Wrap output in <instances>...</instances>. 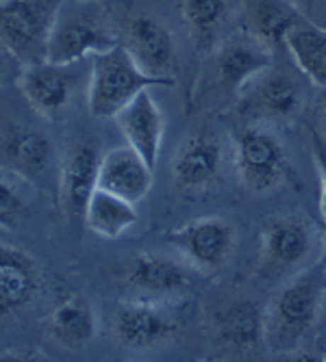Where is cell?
<instances>
[{
    "label": "cell",
    "instance_id": "cell-1",
    "mask_svg": "<svg viewBox=\"0 0 326 362\" xmlns=\"http://www.w3.org/2000/svg\"><path fill=\"white\" fill-rule=\"evenodd\" d=\"M326 300V260L293 276L266 308V345L293 354L315 327Z\"/></svg>",
    "mask_w": 326,
    "mask_h": 362
},
{
    "label": "cell",
    "instance_id": "cell-2",
    "mask_svg": "<svg viewBox=\"0 0 326 362\" xmlns=\"http://www.w3.org/2000/svg\"><path fill=\"white\" fill-rule=\"evenodd\" d=\"M87 109L98 119H113L137 93L152 87H172L170 76H152L144 72L124 44L89 57Z\"/></svg>",
    "mask_w": 326,
    "mask_h": 362
},
{
    "label": "cell",
    "instance_id": "cell-3",
    "mask_svg": "<svg viewBox=\"0 0 326 362\" xmlns=\"http://www.w3.org/2000/svg\"><path fill=\"white\" fill-rule=\"evenodd\" d=\"M113 46H118V35L103 3L63 0L50 28L46 61L63 65L81 63Z\"/></svg>",
    "mask_w": 326,
    "mask_h": 362
},
{
    "label": "cell",
    "instance_id": "cell-4",
    "mask_svg": "<svg viewBox=\"0 0 326 362\" xmlns=\"http://www.w3.org/2000/svg\"><path fill=\"white\" fill-rule=\"evenodd\" d=\"M63 0H0V40L24 63L46 61L57 9Z\"/></svg>",
    "mask_w": 326,
    "mask_h": 362
},
{
    "label": "cell",
    "instance_id": "cell-5",
    "mask_svg": "<svg viewBox=\"0 0 326 362\" xmlns=\"http://www.w3.org/2000/svg\"><path fill=\"white\" fill-rule=\"evenodd\" d=\"M166 241L205 276L218 274L235 250V228L222 217H196L166 235Z\"/></svg>",
    "mask_w": 326,
    "mask_h": 362
},
{
    "label": "cell",
    "instance_id": "cell-6",
    "mask_svg": "<svg viewBox=\"0 0 326 362\" xmlns=\"http://www.w3.org/2000/svg\"><path fill=\"white\" fill-rule=\"evenodd\" d=\"M287 152L266 126H246L235 139V172L252 193H268L287 176Z\"/></svg>",
    "mask_w": 326,
    "mask_h": 362
},
{
    "label": "cell",
    "instance_id": "cell-7",
    "mask_svg": "<svg viewBox=\"0 0 326 362\" xmlns=\"http://www.w3.org/2000/svg\"><path fill=\"white\" fill-rule=\"evenodd\" d=\"M172 300L135 298L122 302L113 315V334L130 349H150L170 343L179 330L181 321L170 306Z\"/></svg>",
    "mask_w": 326,
    "mask_h": 362
},
{
    "label": "cell",
    "instance_id": "cell-8",
    "mask_svg": "<svg viewBox=\"0 0 326 362\" xmlns=\"http://www.w3.org/2000/svg\"><path fill=\"white\" fill-rule=\"evenodd\" d=\"M305 105V87L272 65L259 72L240 91V111L248 117L270 124H287L296 119Z\"/></svg>",
    "mask_w": 326,
    "mask_h": 362
},
{
    "label": "cell",
    "instance_id": "cell-9",
    "mask_svg": "<svg viewBox=\"0 0 326 362\" xmlns=\"http://www.w3.org/2000/svg\"><path fill=\"white\" fill-rule=\"evenodd\" d=\"M0 163L22 180L48 189L57 170V150L48 133L33 126H11L0 137Z\"/></svg>",
    "mask_w": 326,
    "mask_h": 362
},
{
    "label": "cell",
    "instance_id": "cell-10",
    "mask_svg": "<svg viewBox=\"0 0 326 362\" xmlns=\"http://www.w3.org/2000/svg\"><path fill=\"white\" fill-rule=\"evenodd\" d=\"M311 252V230L296 215H279L266 221L259 237V272L281 276L296 269Z\"/></svg>",
    "mask_w": 326,
    "mask_h": 362
},
{
    "label": "cell",
    "instance_id": "cell-11",
    "mask_svg": "<svg viewBox=\"0 0 326 362\" xmlns=\"http://www.w3.org/2000/svg\"><path fill=\"white\" fill-rule=\"evenodd\" d=\"M72 65L77 63L63 65L52 61H40L22 68L18 87L26 98L28 107L38 115L46 119H59L65 109L70 107L77 87Z\"/></svg>",
    "mask_w": 326,
    "mask_h": 362
},
{
    "label": "cell",
    "instance_id": "cell-12",
    "mask_svg": "<svg viewBox=\"0 0 326 362\" xmlns=\"http://www.w3.org/2000/svg\"><path fill=\"white\" fill-rule=\"evenodd\" d=\"M101 146L91 137L77 139L59 168V200L70 219L83 221L85 206L98 187Z\"/></svg>",
    "mask_w": 326,
    "mask_h": 362
},
{
    "label": "cell",
    "instance_id": "cell-13",
    "mask_svg": "<svg viewBox=\"0 0 326 362\" xmlns=\"http://www.w3.org/2000/svg\"><path fill=\"white\" fill-rule=\"evenodd\" d=\"M272 65V48L252 35L228 40L211 61V81L218 89L240 95V91L266 68Z\"/></svg>",
    "mask_w": 326,
    "mask_h": 362
},
{
    "label": "cell",
    "instance_id": "cell-14",
    "mask_svg": "<svg viewBox=\"0 0 326 362\" xmlns=\"http://www.w3.org/2000/svg\"><path fill=\"white\" fill-rule=\"evenodd\" d=\"M124 280L142 298L176 300L189 288V274L174 258L154 252H137L128 260Z\"/></svg>",
    "mask_w": 326,
    "mask_h": 362
},
{
    "label": "cell",
    "instance_id": "cell-15",
    "mask_svg": "<svg viewBox=\"0 0 326 362\" xmlns=\"http://www.w3.org/2000/svg\"><path fill=\"white\" fill-rule=\"evenodd\" d=\"M113 119L124 141L135 152H140L154 170L163 146V135H166V115L152 98L150 89L137 93Z\"/></svg>",
    "mask_w": 326,
    "mask_h": 362
},
{
    "label": "cell",
    "instance_id": "cell-16",
    "mask_svg": "<svg viewBox=\"0 0 326 362\" xmlns=\"http://www.w3.org/2000/svg\"><path fill=\"white\" fill-rule=\"evenodd\" d=\"M42 288V269L26 250L0 243V317L22 313Z\"/></svg>",
    "mask_w": 326,
    "mask_h": 362
},
{
    "label": "cell",
    "instance_id": "cell-17",
    "mask_svg": "<svg viewBox=\"0 0 326 362\" xmlns=\"http://www.w3.org/2000/svg\"><path fill=\"white\" fill-rule=\"evenodd\" d=\"M224 148L218 137L196 133L187 137L172 160V178L183 191H205L222 174Z\"/></svg>",
    "mask_w": 326,
    "mask_h": 362
},
{
    "label": "cell",
    "instance_id": "cell-18",
    "mask_svg": "<svg viewBox=\"0 0 326 362\" xmlns=\"http://www.w3.org/2000/svg\"><path fill=\"white\" fill-rule=\"evenodd\" d=\"M98 189L128 202H142L152 189V168L128 144L103 152L98 165Z\"/></svg>",
    "mask_w": 326,
    "mask_h": 362
},
{
    "label": "cell",
    "instance_id": "cell-19",
    "mask_svg": "<svg viewBox=\"0 0 326 362\" xmlns=\"http://www.w3.org/2000/svg\"><path fill=\"white\" fill-rule=\"evenodd\" d=\"M124 48L144 72L166 78L174 59V40L166 24L150 16L130 18L124 30Z\"/></svg>",
    "mask_w": 326,
    "mask_h": 362
},
{
    "label": "cell",
    "instance_id": "cell-20",
    "mask_svg": "<svg viewBox=\"0 0 326 362\" xmlns=\"http://www.w3.org/2000/svg\"><path fill=\"white\" fill-rule=\"evenodd\" d=\"M215 341L231 354H250L266 343V308L252 300H235L215 313Z\"/></svg>",
    "mask_w": 326,
    "mask_h": 362
},
{
    "label": "cell",
    "instance_id": "cell-21",
    "mask_svg": "<svg viewBox=\"0 0 326 362\" xmlns=\"http://www.w3.org/2000/svg\"><path fill=\"white\" fill-rule=\"evenodd\" d=\"M98 330V319L91 304L81 293L68 295L50 315L48 332L57 345L65 349H79L94 341Z\"/></svg>",
    "mask_w": 326,
    "mask_h": 362
},
{
    "label": "cell",
    "instance_id": "cell-22",
    "mask_svg": "<svg viewBox=\"0 0 326 362\" xmlns=\"http://www.w3.org/2000/svg\"><path fill=\"white\" fill-rule=\"evenodd\" d=\"M83 223L96 237L116 241L137 223V211L133 202L96 187L85 206Z\"/></svg>",
    "mask_w": 326,
    "mask_h": 362
},
{
    "label": "cell",
    "instance_id": "cell-23",
    "mask_svg": "<svg viewBox=\"0 0 326 362\" xmlns=\"http://www.w3.org/2000/svg\"><path fill=\"white\" fill-rule=\"evenodd\" d=\"M296 68L317 87L326 89V30L307 22L293 26L285 44Z\"/></svg>",
    "mask_w": 326,
    "mask_h": 362
},
{
    "label": "cell",
    "instance_id": "cell-24",
    "mask_svg": "<svg viewBox=\"0 0 326 362\" xmlns=\"http://www.w3.org/2000/svg\"><path fill=\"white\" fill-rule=\"evenodd\" d=\"M298 22L303 20L289 0H252L248 7L250 35L264 42L268 48L285 44L287 33Z\"/></svg>",
    "mask_w": 326,
    "mask_h": 362
},
{
    "label": "cell",
    "instance_id": "cell-25",
    "mask_svg": "<svg viewBox=\"0 0 326 362\" xmlns=\"http://www.w3.org/2000/svg\"><path fill=\"white\" fill-rule=\"evenodd\" d=\"M181 16L196 42H209L228 16V0H183Z\"/></svg>",
    "mask_w": 326,
    "mask_h": 362
},
{
    "label": "cell",
    "instance_id": "cell-26",
    "mask_svg": "<svg viewBox=\"0 0 326 362\" xmlns=\"http://www.w3.org/2000/svg\"><path fill=\"white\" fill-rule=\"evenodd\" d=\"M30 209L22 191L5 174H0V228L13 230L26 217Z\"/></svg>",
    "mask_w": 326,
    "mask_h": 362
},
{
    "label": "cell",
    "instance_id": "cell-27",
    "mask_svg": "<svg viewBox=\"0 0 326 362\" xmlns=\"http://www.w3.org/2000/svg\"><path fill=\"white\" fill-rule=\"evenodd\" d=\"M311 152L317 168V180H320V213L326 221V144L320 137V133H311Z\"/></svg>",
    "mask_w": 326,
    "mask_h": 362
},
{
    "label": "cell",
    "instance_id": "cell-28",
    "mask_svg": "<svg viewBox=\"0 0 326 362\" xmlns=\"http://www.w3.org/2000/svg\"><path fill=\"white\" fill-rule=\"evenodd\" d=\"M24 63L13 54V50L0 40V85L18 83Z\"/></svg>",
    "mask_w": 326,
    "mask_h": 362
},
{
    "label": "cell",
    "instance_id": "cell-29",
    "mask_svg": "<svg viewBox=\"0 0 326 362\" xmlns=\"http://www.w3.org/2000/svg\"><path fill=\"white\" fill-rule=\"evenodd\" d=\"M40 358V354H33V351H5V354H0V360H35Z\"/></svg>",
    "mask_w": 326,
    "mask_h": 362
},
{
    "label": "cell",
    "instance_id": "cell-30",
    "mask_svg": "<svg viewBox=\"0 0 326 362\" xmlns=\"http://www.w3.org/2000/svg\"><path fill=\"white\" fill-rule=\"evenodd\" d=\"M320 119H322V128H324V133H326V93H324L322 103H320Z\"/></svg>",
    "mask_w": 326,
    "mask_h": 362
},
{
    "label": "cell",
    "instance_id": "cell-31",
    "mask_svg": "<svg viewBox=\"0 0 326 362\" xmlns=\"http://www.w3.org/2000/svg\"><path fill=\"white\" fill-rule=\"evenodd\" d=\"M322 245H324V250H326V221L322 223Z\"/></svg>",
    "mask_w": 326,
    "mask_h": 362
},
{
    "label": "cell",
    "instance_id": "cell-32",
    "mask_svg": "<svg viewBox=\"0 0 326 362\" xmlns=\"http://www.w3.org/2000/svg\"><path fill=\"white\" fill-rule=\"evenodd\" d=\"M322 356H324V360H326V349H324V354H322Z\"/></svg>",
    "mask_w": 326,
    "mask_h": 362
},
{
    "label": "cell",
    "instance_id": "cell-33",
    "mask_svg": "<svg viewBox=\"0 0 326 362\" xmlns=\"http://www.w3.org/2000/svg\"><path fill=\"white\" fill-rule=\"evenodd\" d=\"M324 310H326V300H324Z\"/></svg>",
    "mask_w": 326,
    "mask_h": 362
}]
</instances>
